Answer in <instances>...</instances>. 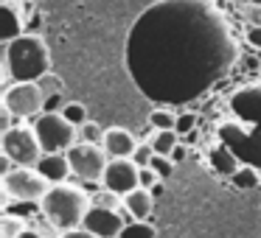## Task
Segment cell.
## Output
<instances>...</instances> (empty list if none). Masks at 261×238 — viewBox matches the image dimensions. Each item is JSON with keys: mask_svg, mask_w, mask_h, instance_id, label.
Returning <instances> with one entry per match:
<instances>
[{"mask_svg": "<svg viewBox=\"0 0 261 238\" xmlns=\"http://www.w3.org/2000/svg\"><path fill=\"white\" fill-rule=\"evenodd\" d=\"M3 73L6 81H37L51 70V53L40 34H29L3 42Z\"/></svg>", "mask_w": 261, "mask_h": 238, "instance_id": "6da1fadb", "label": "cell"}, {"mask_svg": "<svg viewBox=\"0 0 261 238\" xmlns=\"http://www.w3.org/2000/svg\"><path fill=\"white\" fill-rule=\"evenodd\" d=\"M40 210L48 219V224L57 227L59 232H65V230H73V227H82L87 210H90V196L82 188L59 182V185L48 188V193L40 202Z\"/></svg>", "mask_w": 261, "mask_h": 238, "instance_id": "7a4b0ae2", "label": "cell"}, {"mask_svg": "<svg viewBox=\"0 0 261 238\" xmlns=\"http://www.w3.org/2000/svg\"><path fill=\"white\" fill-rule=\"evenodd\" d=\"M48 188H51V182L34 165H14L12 171L3 174V193H6V199H14V202L40 204Z\"/></svg>", "mask_w": 261, "mask_h": 238, "instance_id": "3957f363", "label": "cell"}, {"mask_svg": "<svg viewBox=\"0 0 261 238\" xmlns=\"http://www.w3.org/2000/svg\"><path fill=\"white\" fill-rule=\"evenodd\" d=\"M31 126L37 132L42 152H68L70 146H76V137H79V126H73L62 112H40Z\"/></svg>", "mask_w": 261, "mask_h": 238, "instance_id": "277c9868", "label": "cell"}, {"mask_svg": "<svg viewBox=\"0 0 261 238\" xmlns=\"http://www.w3.org/2000/svg\"><path fill=\"white\" fill-rule=\"evenodd\" d=\"M0 148H3V154H6L14 165H37L40 157L45 154L40 146V140H37L34 126H25V124L12 126V129L3 132V135H0Z\"/></svg>", "mask_w": 261, "mask_h": 238, "instance_id": "5b68a950", "label": "cell"}, {"mask_svg": "<svg viewBox=\"0 0 261 238\" xmlns=\"http://www.w3.org/2000/svg\"><path fill=\"white\" fill-rule=\"evenodd\" d=\"M68 160H70V171H73L76 180L82 182H101L104 176V168H107L110 157L107 152L101 148V143H76V146H70L68 152Z\"/></svg>", "mask_w": 261, "mask_h": 238, "instance_id": "8992f818", "label": "cell"}, {"mask_svg": "<svg viewBox=\"0 0 261 238\" xmlns=\"http://www.w3.org/2000/svg\"><path fill=\"white\" fill-rule=\"evenodd\" d=\"M3 107L12 109L14 118H37L45 112V93L40 90L37 81H12L3 93Z\"/></svg>", "mask_w": 261, "mask_h": 238, "instance_id": "52a82bcc", "label": "cell"}, {"mask_svg": "<svg viewBox=\"0 0 261 238\" xmlns=\"http://www.w3.org/2000/svg\"><path fill=\"white\" fill-rule=\"evenodd\" d=\"M101 188H110L118 196H126L129 191L141 188V165L132 157L110 160L107 168H104V176H101Z\"/></svg>", "mask_w": 261, "mask_h": 238, "instance_id": "ba28073f", "label": "cell"}, {"mask_svg": "<svg viewBox=\"0 0 261 238\" xmlns=\"http://www.w3.org/2000/svg\"><path fill=\"white\" fill-rule=\"evenodd\" d=\"M126 221H129V219H124V216H121V210L93 207V204H90V210H87L82 227H87L90 232H96V235H101V238H118Z\"/></svg>", "mask_w": 261, "mask_h": 238, "instance_id": "9c48e42d", "label": "cell"}, {"mask_svg": "<svg viewBox=\"0 0 261 238\" xmlns=\"http://www.w3.org/2000/svg\"><path fill=\"white\" fill-rule=\"evenodd\" d=\"M101 148L107 152L110 160H118V157H132L138 148V140L129 129L124 126H110L104 129V140H101Z\"/></svg>", "mask_w": 261, "mask_h": 238, "instance_id": "30bf717a", "label": "cell"}, {"mask_svg": "<svg viewBox=\"0 0 261 238\" xmlns=\"http://www.w3.org/2000/svg\"><path fill=\"white\" fill-rule=\"evenodd\" d=\"M25 12L23 0H3V28H0V40L12 42L25 34Z\"/></svg>", "mask_w": 261, "mask_h": 238, "instance_id": "8fae6325", "label": "cell"}, {"mask_svg": "<svg viewBox=\"0 0 261 238\" xmlns=\"http://www.w3.org/2000/svg\"><path fill=\"white\" fill-rule=\"evenodd\" d=\"M34 168L40 171L51 185H59V182H65L70 174H73V171H70V160H68L65 152H45Z\"/></svg>", "mask_w": 261, "mask_h": 238, "instance_id": "7c38bea8", "label": "cell"}, {"mask_svg": "<svg viewBox=\"0 0 261 238\" xmlns=\"http://www.w3.org/2000/svg\"><path fill=\"white\" fill-rule=\"evenodd\" d=\"M124 213L129 216V219H138V221H149V216H152L154 210V196L149 188H135V191H129L124 196Z\"/></svg>", "mask_w": 261, "mask_h": 238, "instance_id": "4fadbf2b", "label": "cell"}, {"mask_svg": "<svg viewBox=\"0 0 261 238\" xmlns=\"http://www.w3.org/2000/svg\"><path fill=\"white\" fill-rule=\"evenodd\" d=\"M211 165H214V171H216L219 176H227V180H230L242 163H239L236 152H233L230 146H225V143H222V146L211 148Z\"/></svg>", "mask_w": 261, "mask_h": 238, "instance_id": "5bb4252c", "label": "cell"}, {"mask_svg": "<svg viewBox=\"0 0 261 238\" xmlns=\"http://www.w3.org/2000/svg\"><path fill=\"white\" fill-rule=\"evenodd\" d=\"M230 185L239 188V191H255L261 188V174L255 165H239L236 174L230 176Z\"/></svg>", "mask_w": 261, "mask_h": 238, "instance_id": "9a60e30c", "label": "cell"}, {"mask_svg": "<svg viewBox=\"0 0 261 238\" xmlns=\"http://www.w3.org/2000/svg\"><path fill=\"white\" fill-rule=\"evenodd\" d=\"M180 132L177 129H154L152 137H149V143L154 146V152L158 154H166V157H171V152H174V146L180 143Z\"/></svg>", "mask_w": 261, "mask_h": 238, "instance_id": "2e32d148", "label": "cell"}, {"mask_svg": "<svg viewBox=\"0 0 261 238\" xmlns=\"http://www.w3.org/2000/svg\"><path fill=\"white\" fill-rule=\"evenodd\" d=\"M118 238H158V232H154V227L149 224V221L129 219V221L124 224V230H121Z\"/></svg>", "mask_w": 261, "mask_h": 238, "instance_id": "e0dca14e", "label": "cell"}, {"mask_svg": "<svg viewBox=\"0 0 261 238\" xmlns=\"http://www.w3.org/2000/svg\"><path fill=\"white\" fill-rule=\"evenodd\" d=\"M25 230L29 227H25V221L20 216H12V213L0 216V238H20Z\"/></svg>", "mask_w": 261, "mask_h": 238, "instance_id": "ac0fdd59", "label": "cell"}, {"mask_svg": "<svg viewBox=\"0 0 261 238\" xmlns=\"http://www.w3.org/2000/svg\"><path fill=\"white\" fill-rule=\"evenodd\" d=\"M90 204L93 207H113V210H118L121 204H124V196H118V193L110 191V188H101L98 193L90 196Z\"/></svg>", "mask_w": 261, "mask_h": 238, "instance_id": "d6986e66", "label": "cell"}, {"mask_svg": "<svg viewBox=\"0 0 261 238\" xmlns=\"http://www.w3.org/2000/svg\"><path fill=\"white\" fill-rule=\"evenodd\" d=\"M37 84H40V90L45 93V98H54V96H62L65 93V81L59 79L57 73H51V70H48L42 79H37Z\"/></svg>", "mask_w": 261, "mask_h": 238, "instance_id": "ffe728a7", "label": "cell"}, {"mask_svg": "<svg viewBox=\"0 0 261 238\" xmlns=\"http://www.w3.org/2000/svg\"><path fill=\"white\" fill-rule=\"evenodd\" d=\"M59 112H62L73 126H82V124H87V121H90V118H87V107L82 101H68L62 109H59Z\"/></svg>", "mask_w": 261, "mask_h": 238, "instance_id": "44dd1931", "label": "cell"}, {"mask_svg": "<svg viewBox=\"0 0 261 238\" xmlns=\"http://www.w3.org/2000/svg\"><path fill=\"white\" fill-rule=\"evenodd\" d=\"M149 124H152V129H177V115L169 109H154L149 115Z\"/></svg>", "mask_w": 261, "mask_h": 238, "instance_id": "7402d4cb", "label": "cell"}, {"mask_svg": "<svg viewBox=\"0 0 261 238\" xmlns=\"http://www.w3.org/2000/svg\"><path fill=\"white\" fill-rule=\"evenodd\" d=\"M79 137L87 143H101L104 140V129L98 124H93V121H87V124L79 126Z\"/></svg>", "mask_w": 261, "mask_h": 238, "instance_id": "603a6c76", "label": "cell"}, {"mask_svg": "<svg viewBox=\"0 0 261 238\" xmlns=\"http://www.w3.org/2000/svg\"><path fill=\"white\" fill-rule=\"evenodd\" d=\"M152 168L158 171V176H160V180H169V176L174 174V160H171V157H166V154H154Z\"/></svg>", "mask_w": 261, "mask_h": 238, "instance_id": "cb8c5ba5", "label": "cell"}, {"mask_svg": "<svg viewBox=\"0 0 261 238\" xmlns=\"http://www.w3.org/2000/svg\"><path fill=\"white\" fill-rule=\"evenodd\" d=\"M154 146L152 143H138V148H135V154H132V160H135L141 168H146V165H152V160H154Z\"/></svg>", "mask_w": 261, "mask_h": 238, "instance_id": "d4e9b609", "label": "cell"}, {"mask_svg": "<svg viewBox=\"0 0 261 238\" xmlns=\"http://www.w3.org/2000/svg\"><path fill=\"white\" fill-rule=\"evenodd\" d=\"M194 124H197V115H194V112L177 115V132H180V135H191V132H194Z\"/></svg>", "mask_w": 261, "mask_h": 238, "instance_id": "484cf974", "label": "cell"}, {"mask_svg": "<svg viewBox=\"0 0 261 238\" xmlns=\"http://www.w3.org/2000/svg\"><path fill=\"white\" fill-rule=\"evenodd\" d=\"M160 182V176H158V171L152 168V165H146V168H141V188H149L152 191L154 185Z\"/></svg>", "mask_w": 261, "mask_h": 238, "instance_id": "4316f807", "label": "cell"}, {"mask_svg": "<svg viewBox=\"0 0 261 238\" xmlns=\"http://www.w3.org/2000/svg\"><path fill=\"white\" fill-rule=\"evenodd\" d=\"M62 238H101V235L90 232L87 227H73V230H65V232H62Z\"/></svg>", "mask_w": 261, "mask_h": 238, "instance_id": "83f0119b", "label": "cell"}, {"mask_svg": "<svg viewBox=\"0 0 261 238\" xmlns=\"http://www.w3.org/2000/svg\"><path fill=\"white\" fill-rule=\"evenodd\" d=\"M247 42L253 48H258L261 51V25H253V28H247Z\"/></svg>", "mask_w": 261, "mask_h": 238, "instance_id": "f1b7e54d", "label": "cell"}, {"mask_svg": "<svg viewBox=\"0 0 261 238\" xmlns=\"http://www.w3.org/2000/svg\"><path fill=\"white\" fill-rule=\"evenodd\" d=\"M186 154H188V148L182 146V143H177L174 152H171V160H174V163H177V160H186Z\"/></svg>", "mask_w": 261, "mask_h": 238, "instance_id": "f546056e", "label": "cell"}, {"mask_svg": "<svg viewBox=\"0 0 261 238\" xmlns=\"http://www.w3.org/2000/svg\"><path fill=\"white\" fill-rule=\"evenodd\" d=\"M20 238H45V235H42V232H37V230H25Z\"/></svg>", "mask_w": 261, "mask_h": 238, "instance_id": "4dcf8cb0", "label": "cell"}, {"mask_svg": "<svg viewBox=\"0 0 261 238\" xmlns=\"http://www.w3.org/2000/svg\"><path fill=\"white\" fill-rule=\"evenodd\" d=\"M160 193H163V180H160V182H158V185H154V188H152V196H154V199H158V196H160Z\"/></svg>", "mask_w": 261, "mask_h": 238, "instance_id": "1f68e13d", "label": "cell"}, {"mask_svg": "<svg viewBox=\"0 0 261 238\" xmlns=\"http://www.w3.org/2000/svg\"><path fill=\"white\" fill-rule=\"evenodd\" d=\"M250 3H253V6H261V0H250Z\"/></svg>", "mask_w": 261, "mask_h": 238, "instance_id": "d6a6232c", "label": "cell"}, {"mask_svg": "<svg viewBox=\"0 0 261 238\" xmlns=\"http://www.w3.org/2000/svg\"><path fill=\"white\" fill-rule=\"evenodd\" d=\"M23 3H40V0H23Z\"/></svg>", "mask_w": 261, "mask_h": 238, "instance_id": "836d02e7", "label": "cell"}]
</instances>
